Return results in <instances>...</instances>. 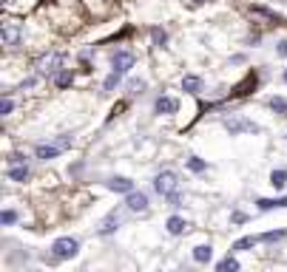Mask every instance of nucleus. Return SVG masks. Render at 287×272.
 <instances>
[{"instance_id":"1","label":"nucleus","mask_w":287,"mask_h":272,"mask_svg":"<svg viewBox=\"0 0 287 272\" xmlns=\"http://www.w3.org/2000/svg\"><path fill=\"white\" fill-rule=\"evenodd\" d=\"M71 145H74V139L68 133H63V136H57V139L49 142V145H46V142L43 145H34V156L43 159V162H49V159H57L63 151H68Z\"/></svg>"},{"instance_id":"2","label":"nucleus","mask_w":287,"mask_h":272,"mask_svg":"<svg viewBox=\"0 0 287 272\" xmlns=\"http://www.w3.org/2000/svg\"><path fill=\"white\" fill-rule=\"evenodd\" d=\"M222 125H225V130H228L230 136H242V133H262V128H259L253 119H247V116H242V114H230V116H225L222 119Z\"/></svg>"},{"instance_id":"3","label":"nucleus","mask_w":287,"mask_h":272,"mask_svg":"<svg viewBox=\"0 0 287 272\" xmlns=\"http://www.w3.org/2000/svg\"><path fill=\"white\" fill-rule=\"evenodd\" d=\"M154 190H157L162 199H171V196L180 193V176L173 170H162L157 173V179H154Z\"/></svg>"},{"instance_id":"4","label":"nucleus","mask_w":287,"mask_h":272,"mask_svg":"<svg viewBox=\"0 0 287 272\" xmlns=\"http://www.w3.org/2000/svg\"><path fill=\"white\" fill-rule=\"evenodd\" d=\"M134 65H136V57H134L131 49H117L114 54H111V71L120 74V77H125Z\"/></svg>"},{"instance_id":"5","label":"nucleus","mask_w":287,"mask_h":272,"mask_svg":"<svg viewBox=\"0 0 287 272\" xmlns=\"http://www.w3.org/2000/svg\"><path fill=\"white\" fill-rule=\"evenodd\" d=\"M77 252H80V241L71 236H63L51 244V255L57 258V261H68V258H74Z\"/></svg>"},{"instance_id":"6","label":"nucleus","mask_w":287,"mask_h":272,"mask_svg":"<svg viewBox=\"0 0 287 272\" xmlns=\"http://www.w3.org/2000/svg\"><path fill=\"white\" fill-rule=\"evenodd\" d=\"M63 63H65V54H63V51H57V54H49V57L40 60V74H46V77H54L57 71H63Z\"/></svg>"},{"instance_id":"7","label":"nucleus","mask_w":287,"mask_h":272,"mask_svg":"<svg viewBox=\"0 0 287 272\" xmlns=\"http://www.w3.org/2000/svg\"><path fill=\"white\" fill-rule=\"evenodd\" d=\"M125 207H128L131 213H145V210H148V196H145L142 190H134V193L125 196Z\"/></svg>"},{"instance_id":"8","label":"nucleus","mask_w":287,"mask_h":272,"mask_svg":"<svg viewBox=\"0 0 287 272\" xmlns=\"http://www.w3.org/2000/svg\"><path fill=\"white\" fill-rule=\"evenodd\" d=\"M154 111H157V114H176V111H180V100H176V97H165V94H162V97H157V102H154Z\"/></svg>"},{"instance_id":"9","label":"nucleus","mask_w":287,"mask_h":272,"mask_svg":"<svg viewBox=\"0 0 287 272\" xmlns=\"http://www.w3.org/2000/svg\"><path fill=\"white\" fill-rule=\"evenodd\" d=\"M108 190H114V193H134V182L128 179V176H111V179L105 182Z\"/></svg>"},{"instance_id":"10","label":"nucleus","mask_w":287,"mask_h":272,"mask_svg":"<svg viewBox=\"0 0 287 272\" xmlns=\"http://www.w3.org/2000/svg\"><path fill=\"white\" fill-rule=\"evenodd\" d=\"M120 213H117V210H111V213L105 215V221L100 224V230H97V233H100V236H111V233H117V230H120Z\"/></svg>"},{"instance_id":"11","label":"nucleus","mask_w":287,"mask_h":272,"mask_svg":"<svg viewBox=\"0 0 287 272\" xmlns=\"http://www.w3.org/2000/svg\"><path fill=\"white\" fill-rule=\"evenodd\" d=\"M165 227H168V233H171V236H182V233H188V227H191V224H188L182 215H171V218L165 221Z\"/></svg>"},{"instance_id":"12","label":"nucleus","mask_w":287,"mask_h":272,"mask_svg":"<svg viewBox=\"0 0 287 272\" xmlns=\"http://www.w3.org/2000/svg\"><path fill=\"white\" fill-rule=\"evenodd\" d=\"M256 207L262 210V213L276 210V207H287V196H279V199H256Z\"/></svg>"},{"instance_id":"13","label":"nucleus","mask_w":287,"mask_h":272,"mask_svg":"<svg viewBox=\"0 0 287 272\" xmlns=\"http://www.w3.org/2000/svg\"><path fill=\"white\" fill-rule=\"evenodd\" d=\"M182 91L199 94L202 91V77H196V74H185V77H182Z\"/></svg>"},{"instance_id":"14","label":"nucleus","mask_w":287,"mask_h":272,"mask_svg":"<svg viewBox=\"0 0 287 272\" xmlns=\"http://www.w3.org/2000/svg\"><path fill=\"white\" fill-rule=\"evenodd\" d=\"M210 258H213V247H210V244H199V247H194V261L196 264H208Z\"/></svg>"},{"instance_id":"15","label":"nucleus","mask_w":287,"mask_h":272,"mask_svg":"<svg viewBox=\"0 0 287 272\" xmlns=\"http://www.w3.org/2000/svg\"><path fill=\"white\" fill-rule=\"evenodd\" d=\"M12 182H26L31 176L29 173V165H9V173H6Z\"/></svg>"},{"instance_id":"16","label":"nucleus","mask_w":287,"mask_h":272,"mask_svg":"<svg viewBox=\"0 0 287 272\" xmlns=\"http://www.w3.org/2000/svg\"><path fill=\"white\" fill-rule=\"evenodd\" d=\"M51 79H54V85H57V88H68L74 82V71H71V68H63V71H57Z\"/></svg>"},{"instance_id":"17","label":"nucleus","mask_w":287,"mask_h":272,"mask_svg":"<svg viewBox=\"0 0 287 272\" xmlns=\"http://www.w3.org/2000/svg\"><path fill=\"white\" fill-rule=\"evenodd\" d=\"M20 43V29L17 26H3V46H17Z\"/></svg>"},{"instance_id":"18","label":"nucleus","mask_w":287,"mask_h":272,"mask_svg":"<svg viewBox=\"0 0 287 272\" xmlns=\"http://www.w3.org/2000/svg\"><path fill=\"white\" fill-rule=\"evenodd\" d=\"M256 244H259L256 236H244V238H239V241H233V247H230V250H233V252H244V250H253Z\"/></svg>"},{"instance_id":"19","label":"nucleus","mask_w":287,"mask_h":272,"mask_svg":"<svg viewBox=\"0 0 287 272\" xmlns=\"http://www.w3.org/2000/svg\"><path fill=\"white\" fill-rule=\"evenodd\" d=\"M250 12H253V15L267 17V20H273L276 26H281V23H284V17H281V15H276V12H270V9H265V6H250Z\"/></svg>"},{"instance_id":"20","label":"nucleus","mask_w":287,"mask_h":272,"mask_svg":"<svg viewBox=\"0 0 287 272\" xmlns=\"http://www.w3.org/2000/svg\"><path fill=\"white\" fill-rule=\"evenodd\" d=\"M267 105H270V111H276L279 116H284V119H287V100H284V97H270Z\"/></svg>"},{"instance_id":"21","label":"nucleus","mask_w":287,"mask_h":272,"mask_svg":"<svg viewBox=\"0 0 287 272\" xmlns=\"http://www.w3.org/2000/svg\"><path fill=\"white\" fill-rule=\"evenodd\" d=\"M151 40H154L157 49H165V46H168V31L159 29V26H154V29H151Z\"/></svg>"},{"instance_id":"22","label":"nucleus","mask_w":287,"mask_h":272,"mask_svg":"<svg viewBox=\"0 0 287 272\" xmlns=\"http://www.w3.org/2000/svg\"><path fill=\"white\" fill-rule=\"evenodd\" d=\"M216 272H239V261H236L233 255L222 258V261L216 264Z\"/></svg>"},{"instance_id":"23","label":"nucleus","mask_w":287,"mask_h":272,"mask_svg":"<svg viewBox=\"0 0 287 272\" xmlns=\"http://www.w3.org/2000/svg\"><path fill=\"white\" fill-rule=\"evenodd\" d=\"M270 185L276 187V190H281V187L287 185V167H279V170L270 173Z\"/></svg>"},{"instance_id":"24","label":"nucleus","mask_w":287,"mask_h":272,"mask_svg":"<svg viewBox=\"0 0 287 272\" xmlns=\"http://www.w3.org/2000/svg\"><path fill=\"white\" fill-rule=\"evenodd\" d=\"M188 165V170H194V173H202V170H208V162H205V159H199V156H191L185 162Z\"/></svg>"},{"instance_id":"25","label":"nucleus","mask_w":287,"mask_h":272,"mask_svg":"<svg viewBox=\"0 0 287 272\" xmlns=\"http://www.w3.org/2000/svg\"><path fill=\"white\" fill-rule=\"evenodd\" d=\"M281 238H287V230H270V233H265V236H259V241L273 244V241H281Z\"/></svg>"},{"instance_id":"26","label":"nucleus","mask_w":287,"mask_h":272,"mask_svg":"<svg viewBox=\"0 0 287 272\" xmlns=\"http://www.w3.org/2000/svg\"><path fill=\"white\" fill-rule=\"evenodd\" d=\"M145 91V79H131L128 82V94L134 97V94H142Z\"/></svg>"},{"instance_id":"27","label":"nucleus","mask_w":287,"mask_h":272,"mask_svg":"<svg viewBox=\"0 0 287 272\" xmlns=\"http://www.w3.org/2000/svg\"><path fill=\"white\" fill-rule=\"evenodd\" d=\"M12 111H15V100H9V97H6V100L0 102V114H3V116H9Z\"/></svg>"},{"instance_id":"28","label":"nucleus","mask_w":287,"mask_h":272,"mask_svg":"<svg viewBox=\"0 0 287 272\" xmlns=\"http://www.w3.org/2000/svg\"><path fill=\"white\" fill-rule=\"evenodd\" d=\"M0 221H3V224L9 227V224H15V221H17V213H15V210H3V215H0Z\"/></svg>"},{"instance_id":"29","label":"nucleus","mask_w":287,"mask_h":272,"mask_svg":"<svg viewBox=\"0 0 287 272\" xmlns=\"http://www.w3.org/2000/svg\"><path fill=\"white\" fill-rule=\"evenodd\" d=\"M9 165H26V156H20V153H12V156H9Z\"/></svg>"},{"instance_id":"30","label":"nucleus","mask_w":287,"mask_h":272,"mask_svg":"<svg viewBox=\"0 0 287 272\" xmlns=\"http://www.w3.org/2000/svg\"><path fill=\"white\" fill-rule=\"evenodd\" d=\"M276 54H279V57H287V40H279V43H276Z\"/></svg>"},{"instance_id":"31","label":"nucleus","mask_w":287,"mask_h":272,"mask_svg":"<svg viewBox=\"0 0 287 272\" xmlns=\"http://www.w3.org/2000/svg\"><path fill=\"white\" fill-rule=\"evenodd\" d=\"M230 218H233V224H244V221H247V215H244L242 210H236V213L230 215Z\"/></svg>"},{"instance_id":"32","label":"nucleus","mask_w":287,"mask_h":272,"mask_svg":"<svg viewBox=\"0 0 287 272\" xmlns=\"http://www.w3.org/2000/svg\"><path fill=\"white\" fill-rule=\"evenodd\" d=\"M168 204H171L173 210H176V207H182V196H180V193H176V196H171V199H168Z\"/></svg>"},{"instance_id":"33","label":"nucleus","mask_w":287,"mask_h":272,"mask_svg":"<svg viewBox=\"0 0 287 272\" xmlns=\"http://www.w3.org/2000/svg\"><path fill=\"white\" fill-rule=\"evenodd\" d=\"M202 3H208V0H194V6H202Z\"/></svg>"},{"instance_id":"34","label":"nucleus","mask_w":287,"mask_h":272,"mask_svg":"<svg viewBox=\"0 0 287 272\" xmlns=\"http://www.w3.org/2000/svg\"><path fill=\"white\" fill-rule=\"evenodd\" d=\"M281 79H284V82H287V68H284V74H281Z\"/></svg>"}]
</instances>
